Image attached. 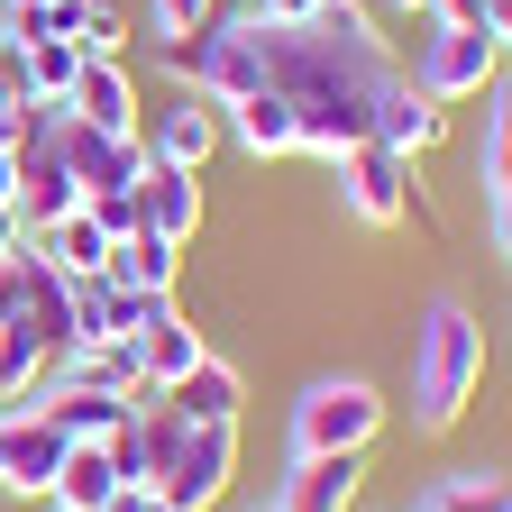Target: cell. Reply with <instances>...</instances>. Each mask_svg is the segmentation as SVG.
I'll use <instances>...</instances> for the list:
<instances>
[{
	"label": "cell",
	"mask_w": 512,
	"mask_h": 512,
	"mask_svg": "<svg viewBox=\"0 0 512 512\" xmlns=\"http://www.w3.org/2000/svg\"><path fill=\"white\" fill-rule=\"evenodd\" d=\"M220 128H229L247 156H302V119H293V101H284V92L229 101V110H220Z\"/></svg>",
	"instance_id": "cell-14"
},
{
	"label": "cell",
	"mask_w": 512,
	"mask_h": 512,
	"mask_svg": "<svg viewBox=\"0 0 512 512\" xmlns=\"http://www.w3.org/2000/svg\"><path fill=\"white\" fill-rule=\"evenodd\" d=\"M37 412H46L64 439H119L128 421H138V403L101 394V384H46V394H37Z\"/></svg>",
	"instance_id": "cell-13"
},
{
	"label": "cell",
	"mask_w": 512,
	"mask_h": 512,
	"mask_svg": "<svg viewBox=\"0 0 512 512\" xmlns=\"http://www.w3.org/2000/svg\"><path fill=\"white\" fill-rule=\"evenodd\" d=\"M37 247H46V266H64V275H110V229L92 220V211H74V220H46V229H28Z\"/></svg>",
	"instance_id": "cell-17"
},
{
	"label": "cell",
	"mask_w": 512,
	"mask_h": 512,
	"mask_svg": "<svg viewBox=\"0 0 512 512\" xmlns=\"http://www.w3.org/2000/svg\"><path fill=\"white\" fill-rule=\"evenodd\" d=\"M119 10H101V0H92V28H83V55H119Z\"/></svg>",
	"instance_id": "cell-26"
},
{
	"label": "cell",
	"mask_w": 512,
	"mask_h": 512,
	"mask_svg": "<svg viewBox=\"0 0 512 512\" xmlns=\"http://www.w3.org/2000/svg\"><path fill=\"white\" fill-rule=\"evenodd\" d=\"M412 512H512V485L494 467H448V476H430V494Z\"/></svg>",
	"instance_id": "cell-19"
},
{
	"label": "cell",
	"mask_w": 512,
	"mask_h": 512,
	"mask_svg": "<svg viewBox=\"0 0 512 512\" xmlns=\"http://www.w3.org/2000/svg\"><path fill=\"white\" fill-rule=\"evenodd\" d=\"M229 476H238V421H183L174 467L156 476V494H165L174 512H211V503L229 494Z\"/></svg>",
	"instance_id": "cell-4"
},
{
	"label": "cell",
	"mask_w": 512,
	"mask_h": 512,
	"mask_svg": "<svg viewBox=\"0 0 512 512\" xmlns=\"http://www.w3.org/2000/svg\"><path fill=\"white\" fill-rule=\"evenodd\" d=\"M476 165H485V192L512 183V74L485 83V156H476Z\"/></svg>",
	"instance_id": "cell-21"
},
{
	"label": "cell",
	"mask_w": 512,
	"mask_h": 512,
	"mask_svg": "<svg viewBox=\"0 0 512 512\" xmlns=\"http://www.w3.org/2000/svg\"><path fill=\"white\" fill-rule=\"evenodd\" d=\"M485 37H494V46H512V0H485Z\"/></svg>",
	"instance_id": "cell-31"
},
{
	"label": "cell",
	"mask_w": 512,
	"mask_h": 512,
	"mask_svg": "<svg viewBox=\"0 0 512 512\" xmlns=\"http://www.w3.org/2000/svg\"><path fill=\"white\" fill-rule=\"evenodd\" d=\"M165 311H174L165 293H138V284H110V311H101V339H147V330H156Z\"/></svg>",
	"instance_id": "cell-22"
},
{
	"label": "cell",
	"mask_w": 512,
	"mask_h": 512,
	"mask_svg": "<svg viewBox=\"0 0 512 512\" xmlns=\"http://www.w3.org/2000/svg\"><path fill=\"white\" fill-rule=\"evenodd\" d=\"M357 494H366V458H293L275 512H357Z\"/></svg>",
	"instance_id": "cell-10"
},
{
	"label": "cell",
	"mask_w": 512,
	"mask_h": 512,
	"mask_svg": "<svg viewBox=\"0 0 512 512\" xmlns=\"http://www.w3.org/2000/svg\"><path fill=\"white\" fill-rule=\"evenodd\" d=\"M174 275H183V247L156 238V229H128V238L110 247V284H138V293H165V302H174Z\"/></svg>",
	"instance_id": "cell-15"
},
{
	"label": "cell",
	"mask_w": 512,
	"mask_h": 512,
	"mask_svg": "<svg viewBox=\"0 0 512 512\" xmlns=\"http://www.w3.org/2000/svg\"><path fill=\"white\" fill-rule=\"evenodd\" d=\"M138 229L192 247V229H202V174H183V165H147V183H138Z\"/></svg>",
	"instance_id": "cell-12"
},
{
	"label": "cell",
	"mask_w": 512,
	"mask_h": 512,
	"mask_svg": "<svg viewBox=\"0 0 512 512\" xmlns=\"http://www.w3.org/2000/svg\"><path fill=\"white\" fill-rule=\"evenodd\" d=\"M439 28H485V0H430Z\"/></svg>",
	"instance_id": "cell-27"
},
{
	"label": "cell",
	"mask_w": 512,
	"mask_h": 512,
	"mask_svg": "<svg viewBox=\"0 0 512 512\" xmlns=\"http://www.w3.org/2000/svg\"><path fill=\"white\" fill-rule=\"evenodd\" d=\"M83 211H92L110 238H128V229H138V192H83Z\"/></svg>",
	"instance_id": "cell-24"
},
{
	"label": "cell",
	"mask_w": 512,
	"mask_h": 512,
	"mask_svg": "<svg viewBox=\"0 0 512 512\" xmlns=\"http://www.w3.org/2000/svg\"><path fill=\"white\" fill-rule=\"evenodd\" d=\"M19 46V19H10V0H0V55H10Z\"/></svg>",
	"instance_id": "cell-32"
},
{
	"label": "cell",
	"mask_w": 512,
	"mask_h": 512,
	"mask_svg": "<svg viewBox=\"0 0 512 512\" xmlns=\"http://www.w3.org/2000/svg\"><path fill=\"white\" fill-rule=\"evenodd\" d=\"M247 19H256V10H247ZM256 64H266V92L293 101V119H302V156H320V165H339L348 147H366L384 83L403 74L394 46L375 37V19L357 10V0H330L311 28L256 19Z\"/></svg>",
	"instance_id": "cell-1"
},
{
	"label": "cell",
	"mask_w": 512,
	"mask_h": 512,
	"mask_svg": "<svg viewBox=\"0 0 512 512\" xmlns=\"http://www.w3.org/2000/svg\"><path fill=\"white\" fill-rule=\"evenodd\" d=\"M0 421H10V394H0Z\"/></svg>",
	"instance_id": "cell-35"
},
{
	"label": "cell",
	"mask_w": 512,
	"mask_h": 512,
	"mask_svg": "<svg viewBox=\"0 0 512 512\" xmlns=\"http://www.w3.org/2000/svg\"><path fill=\"white\" fill-rule=\"evenodd\" d=\"M247 512H275V503H247Z\"/></svg>",
	"instance_id": "cell-36"
},
{
	"label": "cell",
	"mask_w": 512,
	"mask_h": 512,
	"mask_svg": "<svg viewBox=\"0 0 512 512\" xmlns=\"http://www.w3.org/2000/svg\"><path fill=\"white\" fill-rule=\"evenodd\" d=\"M138 138H147V156H156V165L202 174V165H211V147H220V110H211L202 92H174L165 110H147V128H138Z\"/></svg>",
	"instance_id": "cell-8"
},
{
	"label": "cell",
	"mask_w": 512,
	"mask_h": 512,
	"mask_svg": "<svg viewBox=\"0 0 512 512\" xmlns=\"http://www.w3.org/2000/svg\"><path fill=\"white\" fill-rule=\"evenodd\" d=\"M64 101H74V119L101 128V138H138V128H147V110H138V74H128L119 55H92L83 83L64 92Z\"/></svg>",
	"instance_id": "cell-9"
},
{
	"label": "cell",
	"mask_w": 512,
	"mask_h": 512,
	"mask_svg": "<svg viewBox=\"0 0 512 512\" xmlns=\"http://www.w3.org/2000/svg\"><path fill=\"white\" fill-rule=\"evenodd\" d=\"M330 0H256V19H275V28H311Z\"/></svg>",
	"instance_id": "cell-25"
},
{
	"label": "cell",
	"mask_w": 512,
	"mask_h": 512,
	"mask_svg": "<svg viewBox=\"0 0 512 512\" xmlns=\"http://www.w3.org/2000/svg\"><path fill=\"white\" fill-rule=\"evenodd\" d=\"M339 202L366 220V229H394L403 211H412V156H394V147H348L339 156Z\"/></svg>",
	"instance_id": "cell-6"
},
{
	"label": "cell",
	"mask_w": 512,
	"mask_h": 512,
	"mask_svg": "<svg viewBox=\"0 0 512 512\" xmlns=\"http://www.w3.org/2000/svg\"><path fill=\"white\" fill-rule=\"evenodd\" d=\"M165 403H174L183 421H238V403H247V375H238L229 357H202V366H192Z\"/></svg>",
	"instance_id": "cell-16"
},
{
	"label": "cell",
	"mask_w": 512,
	"mask_h": 512,
	"mask_svg": "<svg viewBox=\"0 0 512 512\" xmlns=\"http://www.w3.org/2000/svg\"><path fill=\"white\" fill-rule=\"evenodd\" d=\"M19 302H28V275H19V256H10V266H0V330L19 320Z\"/></svg>",
	"instance_id": "cell-28"
},
{
	"label": "cell",
	"mask_w": 512,
	"mask_h": 512,
	"mask_svg": "<svg viewBox=\"0 0 512 512\" xmlns=\"http://www.w3.org/2000/svg\"><path fill=\"white\" fill-rule=\"evenodd\" d=\"M0 211H19V147H0Z\"/></svg>",
	"instance_id": "cell-30"
},
{
	"label": "cell",
	"mask_w": 512,
	"mask_h": 512,
	"mask_svg": "<svg viewBox=\"0 0 512 512\" xmlns=\"http://www.w3.org/2000/svg\"><path fill=\"white\" fill-rule=\"evenodd\" d=\"M384 430V394L366 375H320L293 403V458H366Z\"/></svg>",
	"instance_id": "cell-3"
},
{
	"label": "cell",
	"mask_w": 512,
	"mask_h": 512,
	"mask_svg": "<svg viewBox=\"0 0 512 512\" xmlns=\"http://www.w3.org/2000/svg\"><path fill=\"white\" fill-rule=\"evenodd\" d=\"M494 74H503V46H494L485 28H439V19H430L421 64H412V83H421L430 101H476Z\"/></svg>",
	"instance_id": "cell-5"
},
{
	"label": "cell",
	"mask_w": 512,
	"mask_h": 512,
	"mask_svg": "<svg viewBox=\"0 0 512 512\" xmlns=\"http://www.w3.org/2000/svg\"><path fill=\"white\" fill-rule=\"evenodd\" d=\"M83 64H92V55H83L74 37H28V46H19V74H28V101H64V92L83 83Z\"/></svg>",
	"instance_id": "cell-20"
},
{
	"label": "cell",
	"mask_w": 512,
	"mask_h": 512,
	"mask_svg": "<svg viewBox=\"0 0 512 512\" xmlns=\"http://www.w3.org/2000/svg\"><path fill=\"white\" fill-rule=\"evenodd\" d=\"M10 10H46V0H10Z\"/></svg>",
	"instance_id": "cell-34"
},
{
	"label": "cell",
	"mask_w": 512,
	"mask_h": 512,
	"mask_svg": "<svg viewBox=\"0 0 512 512\" xmlns=\"http://www.w3.org/2000/svg\"><path fill=\"white\" fill-rule=\"evenodd\" d=\"M476 384H485V330H476V311L467 302H430L421 330H412V430L421 439L458 430L467 403H476Z\"/></svg>",
	"instance_id": "cell-2"
},
{
	"label": "cell",
	"mask_w": 512,
	"mask_h": 512,
	"mask_svg": "<svg viewBox=\"0 0 512 512\" xmlns=\"http://www.w3.org/2000/svg\"><path fill=\"white\" fill-rule=\"evenodd\" d=\"M110 512H174V503H165L156 485H119V503H110Z\"/></svg>",
	"instance_id": "cell-29"
},
{
	"label": "cell",
	"mask_w": 512,
	"mask_h": 512,
	"mask_svg": "<svg viewBox=\"0 0 512 512\" xmlns=\"http://www.w3.org/2000/svg\"><path fill=\"white\" fill-rule=\"evenodd\" d=\"M220 19V0H147V28H156V46H174V37H202Z\"/></svg>",
	"instance_id": "cell-23"
},
{
	"label": "cell",
	"mask_w": 512,
	"mask_h": 512,
	"mask_svg": "<svg viewBox=\"0 0 512 512\" xmlns=\"http://www.w3.org/2000/svg\"><path fill=\"white\" fill-rule=\"evenodd\" d=\"M439 101L412 83V74H394V83H384V101H375V128H366V138L375 147H394V156H421V147H439Z\"/></svg>",
	"instance_id": "cell-11"
},
{
	"label": "cell",
	"mask_w": 512,
	"mask_h": 512,
	"mask_svg": "<svg viewBox=\"0 0 512 512\" xmlns=\"http://www.w3.org/2000/svg\"><path fill=\"white\" fill-rule=\"evenodd\" d=\"M394 10H403V19H412V10H430V0H394Z\"/></svg>",
	"instance_id": "cell-33"
},
{
	"label": "cell",
	"mask_w": 512,
	"mask_h": 512,
	"mask_svg": "<svg viewBox=\"0 0 512 512\" xmlns=\"http://www.w3.org/2000/svg\"><path fill=\"white\" fill-rule=\"evenodd\" d=\"M202 357H211V348H202V330H192V320H174V311H165L156 330L138 339V366H147V394H174V384H183L192 366H202Z\"/></svg>",
	"instance_id": "cell-18"
},
{
	"label": "cell",
	"mask_w": 512,
	"mask_h": 512,
	"mask_svg": "<svg viewBox=\"0 0 512 512\" xmlns=\"http://www.w3.org/2000/svg\"><path fill=\"white\" fill-rule=\"evenodd\" d=\"M64 439L46 412H10L0 421V494H19V503H46V485H55V467H64Z\"/></svg>",
	"instance_id": "cell-7"
}]
</instances>
